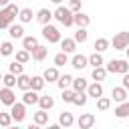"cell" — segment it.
<instances>
[{
  "label": "cell",
  "mask_w": 129,
  "mask_h": 129,
  "mask_svg": "<svg viewBox=\"0 0 129 129\" xmlns=\"http://www.w3.org/2000/svg\"><path fill=\"white\" fill-rule=\"evenodd\" d=\"M52 16H54L62 26H67V28L75 24V12H73L69 6H60V4H58V6H56V10L52 12Z\"/></svg>",
  "instance_id": "6da1fadb"
},
{
  "label": "cell",
  "mask_w": 129,
  "mask_h": 129,
  "mask_svg": "<svg viewBox=\"0 0 129 129\" xmlns=\"http://www.w3.org/2000/svg\"><path fill=\"white\" fill-rule=\"evenodd\" d=\"M0 56H2V54H0Z\"/></svg>",
  "instance_id": "c3c4849f"
},
{
  "label": "cell",
  "mask_w": 129,
  "mask_h": 129,
  "mask_svg": "<svg viewBox=\"0 0 129 129\" xmlns=\"http://www.w3.org/2000/svg\"><path fill=\"white\" fill-rule=\"evenodd\" d=\"M32 121H34V125H46V123H48V113H46V109H38V111L32 115Z\"/></svg>",
  "instance_id": "d6986e66"
},
{
  "label": "cell",
  "mask_w": 129,
  "mask_h": 129,
  "mask_svg": "<svg viewBox=\"0 0 129 129\" xmlns=\"http://www.w3.org/2000/svg\"><path fill=\"white\" fill-rule=\"evenodd\" d=\"M16 87H18L20 91H28V89H30V77L24 75V73L18 75V77H16Z\"/></svg>",
  "instance_id": "cb8c5ba5"
},
{
  "label": "cell",
  "mask_w": 129,
  "mask_h": 129,
  "mask_svg": "<svg viewBox=\"0 0 129 129\" xmlns=\"http://www.w3.org/2000/svg\"><path fill=\"white\" fill-rule=\"evenodd\" d=\"M32 58V54H30V50H26V48H20V50H16V60H20V62H28Z\"/></svg>",
  "instance_id": "8d00e7d4"
},
{
  "label": "cell",
  "mask_w": 129,
  "mask_h": 129,
  "mask_svg": "<svg viewBox=\"0 0 129 129\" xmlns=\"http://www.w3.org/2000/svg\"><path fill=\"white\" fill-rule=\"evenodd\" d=\"M75 24H77V28H87L91 24V16L79 10V12H75Z\"/></svg>",
  "instance_id": "4fadbf2b"
},
{
  "label": "cell",
  "mask_w": 129,
  "mask_h": 129,
  "mask_svg": "<svg viewBox=\"0 0 129 129\" xmlns=\"http://www.w3.org/2000/svg\"><path fill=\"white\" fill-rule=\"evenodd\" d=\"M77 125H79L81 129H91V127L95 125V115H93V113H83V115L77 119Z\"/></svg>",
  "instance_id": "9c48e42d"
},
{
  "label": "cell",
  "mask_w": 129,
  "mask_h": 129,
  "mask_svg": "<svg viewBox=\"0 0 129 129\" xmlns=\"http://www.w3.org/2000/svg\"><path fill=\"white\" fill-rule=\"evenodd\" d=\"M81 6H83V0H69V8H71L73 12H79Z\"/></svg>",
  "instance_id": "b9f144b4"
},
{
  "label": "cell",
  "mask_w": 129,
  "mask_h": 129,
  "mask_svg": "<svg viewBox=\"0 0 129 129\" xmlns=\"http://www.w3.org/2000/svg\"><path fill=\"white\" fill-rule=\"evenodd\" d=\"M115 117L117 119H127L129 117V101H121L117 107H115Z\"/></svg>",
  "instance_id": "5bb4252c"
},
{
  "label": "cell",
  "mask_w": 129,
  "mask_h": 129,
  "mask_svg": "<svg viewBox=\"0 0 129 129\" xmlns=\"http://www.w3.org/2000/svg\"><path fill=\"white\" fill-rule=\"evenodd\" d=\"M60 48L71 54V52L77 50V40H75V38H60Z\"/></svg>",
  "instance_id": "44dd1931"
},
{
  "label": "cell",
  "mask_w": 129,
  "mask_h": 129,
  "mask_svg": "<svg viewBox=\"0 0 129 129\" xmlns=\"http://www.w3.org/2000/svg\"><path fill=\"white\" fill-rule=\"evenodd\" d=\"M14 14L8 10V6H4V8H0V28H8L12 22H14Z\"/></svg>",
  "instance_id": "52a82bcc"
},
{
  "label": "cell",
  "mask_w": 129,
  "mask_h": 129,
  "mask_svg": "<svg viewBox=\"0 0 129 129\" xmlns=\"http://www.w3.org/2000/svg\"><path fill=\"white\" fill-rule=\"evenodd\" d=\"M73 123H75V117H73V113H69V111H62V113L58 115V125H60V127H73Z\"/></svg>",
  "instance_id": "ffe728a7"
},
{
  "label": "cell",
  "mask_w": 129,
  "mask_h": 129,
  "mask_svg": "<svg viewBox=\"0 0 129 129\" xmlns=\"http://www.w3.org/2000/svg\"><path fill=\"white\" fill-rule=\"evenodd\" d=\"M8 71H10V73H14V75L18 77V75H22V73H24V62H20V60H12V62L8 64Z\"/></svg>",
  "instance_id": "e575fe53"
},
{
  "label": "cell",
  "mask_w": 129,
  "mask_h": 129,
  "mask_svg": "<svg viewBox=\"0 0 129 129\" xmlns=\"http://www.w3.org/2000/svg\"><path fill=\"white\" fill-rule=\"evenodd\" d=\"M111 44H113V48H115V50H125V48L129 46V32H127V30L117 32V34L113 36Z\"/></svg>",
  "instance_id": "277c9868"
},
{
  "label": "cell",
  "mask_w": 129,
  "mask_h": 129,
  "mask_svg": "<svg viewBox=\"0 0 129 129\" xmlns=\"http://www.w3.org/2000/svg\"><path fill=\"white\" fill-rule=\"evenodd\" d=\"M42 36H44V40H48V42H60V30L56 28V26H52L50 22L48 24H44L42 26Z\"/></svg>",
  "instance_id": "3957f363"
},
{
  "label": "cell",
  "mask_w": 129,
  "mask_h": 129,
  "mask_svg": "<svg viewBox=\"0 0 129 129\" xmlns=\"http://www.w3.org/2000/svg\"><path fill=\"white\" fill-rule=\"evenodd\" d=\"M38 99H40V95H38V91H34V89L24 91V95H22V103H24V105H36Z\"/></svg>",
  "instance_id": "7c38bea8"
},
{
  "label": "cell",
  "mask_w": 129,
  "mask_h": 129,
  "mask_svg": "<svg viewBox=\"0 0 129 129\" xmlns=\"http://www.w3.org/2000/svg\"><path fill=\"white\" fill-rule=\"evenodd\" d=\"M44 85H46L44 77H30V89H34V91H42Z\"/></svg>",
  "instance_id": "d6a6232c"
},
{
  "label": "cell",
  "mask_w": 129,
  "mask_h": 129,
  "mask_svg": "<svg viewBox=\"0 0 129 129\" xmlns=\"http://www.w3.org/2000/svg\"><path fill=\"white\" fill-rule=\"evenodd\" d=\"M50 2H52V4H56V6H58V4H60V2H62V0H50Z\"/></svg>",
  "instance_id": "f6af8a7d"
},
{
  "label": "cell",
  "mask_w": 129,
  "mask_h": 129,
  "mask_svg": "<svg viewBox=\"0 0 129 129\" xmlns=\"http://www.w3.org/2000/svg\"><path fill=\"white\" fill-rule=\"evenodd\" d=\"M38 46V40H36V36H32V34H28V36H24L22 38V48H26V50H34Z\"/></svg>",
  "instance_id": "7402d4cb"
},
{
  "label": "cell",
  "mask_w": 129,
  "mask_h": 129,
  "mask_svg": "<svg viewBox=\"0 0 129 129\" xmlns=\"http://www.w3.org/2000/svg\"><path fill=\"white\" fill-rule=\"evenodd\" d=\"M54 67H64V64H69V52H64V50H60L58 54H54Z\"/></svg>",
  "instance_id": "4dcf8cb0"
},
{
  "label": "cell",
  "mask_w": 129,
  "mask_h": 129,
  "mask_svg": "<svg viewBox=\"0 0 129 129\" xmlns=\"http://www.w3.org/2000/svg\"><path fill=\"white\" fill-rule=\"evenodd\" d=\"M8 34H10V38H24V26H22V22L20 24H10L8 26Z\"/></svg>",
  "instance_id": "e0dca14e"
},
{
  "label": "cell",
  "mask_w": 129,
  "mask_h": 129,
  "mask_svg": "<svg viewBox=\"0 0 129 129\" xmlns=\"http://www.w3.org/2000/svg\"><path fill=\"white\" fill-rule=\"evenodd\" d=\"M87 95H89V97H93L95 101H97L99 97H103V85H101V81L91 83V85L87 87Z\"/></svg>",
  "instance_id": "30bf717a"
},
{
  "label": "cell",
  "mask_w": 129,
  "mask_h": 129,
  "mask_svg": "<svg viewBox=\"0 0 129 129\" xmlns=\"http://www.w3.org/2000/svg\"><path fill=\"white\" fill-rule=\"evenodd\" d=\"M127 97H129V91L121 85V87H113V91H111V101H115V103H121V101H127Z\"/></svg>",
  "instance_id": "ba28073f"
},
{
  "label": "cell",
  "mask_w": 129,
  "mask_h": 129,
  "mask_svg": "<svg viewBox=\"0 0 129 129\" xmlns=\"http://www.w3.org/2000/svg\"><path fill=\"white\" fill-rule=\"evenodd\" d=\"M56 85H58V89H60V91H62V89H69V87H73V77L64 73V75H60V77H58Z\"/></svg>",
  "instance_id": "4316f807"
},
{
  "label": "cell",
  "mask_w": 129,
  "mask_h": 129,
  "mask_svg": "<svg viewBox=\"0 0 129 129\" xmlns=\"http://www.w3.org/2000/svg\"><path fill=\"white\" fill-rule=\"evenodd\" d=\"M89 64L91 67H101V64H105V58H103V52H93L91 56H89Z\"/></svg>",
  "instance_id": "1f68e13d"
},
{
  "label": "cell",
  "mask_w": 129,
  "mask_h": 129,
  "mask_svg": "<svg viewBox=\"0 0 129 129\" xmlns=\"http://www.w3.org/2000/svg\"><path fill=\"white\" fill-rule=\"evenodd\" d=\"M36 14H32V10L30 8H20V14H18V20L22 22V24H28V22H32V18H34Z\"/></svg>",
  "instance_id": "484cf974"
},
{
  "label": "cell",
  "mask_w": 129,
  "mask_h": 129,
  "mask_svg": "<svg viewBox=\"0 0 129 129\" xmlns=\"http://www.w3.org/2000/svg\"><path fill=\"white\" fill-rule=\"evenodd\" d=\"M87 87H89V81L85 79V77H77V79H73V89L79 93V91H87Z\"/></svg>",
  "instance_id": "83f0119b"
},
{
  "label": "cell",
  "mask_w": 129,
  "mask_h": 129,
  "mask_svg": "<svg viewBox=\"0 0 129 129\" xmlns=\"http://www.w3.org/2000/svg\"><path fill=\"white\" fill-rule=\"evenodd\" d=\"M12 115H10V111L8 113H0V125L2 127H8V125H12Z\"/></svg>",
  "instance_id": "60d3db41"
},
{
  "label": "cell",
  "mask_w": 129,
  "mask_h": 129,
  "mask_svg": "<svg viewBox=\"0 0 129 129\" xmlns=\"http://www.w3.org/2000/svg\"><path fill=\"white\" fill-rule=\"evenodd\" d=\"M71 67H75L77 71H83L85 67H89V56H85V54H75V56L71 58Z\"/></svg>",
  "instance_id": "8fae6325"
},
{
  "label": "cell",
  "mask_w": 129,
  "mask_h": 129,
  "mask_svg": "<svg viewBox=\"0 0 129 129\" xmlns=\"http://www.w3.org/2000/svg\"><path fill=\"white\" fill-rule=\"evenodd\" d=\"M75 95H77L75 89H71V87H69V89H62V101H64V103H71V105H73Z\"/></svg>",
  "instance_id": "74e56055"
},
{
  "label": "cell",
  "mask_w": 129,
  "mask_h": 129,
  "mask_svg": "<svg viewBox=\"0 0 129 129\" xmlns=\"http://www.w3.org/2000/svg\"><path fill=\"white\" fill-rule=\"evenodd\" d=\"M0 103H2V105H6V107H10V105H14V103H16V95H14V91H12L10 87L0 89Z\"/></svg>",
  "instance_id": "8992f818"
},
{
  "label": "cell",
  "mask_w": 129,
  "mask_h": 129,
  "mask_svg": "<svg viewBox=\"0 0 129 129\" xmlns=\"http://www.w3.org/2000/svg\"><path fill=\"white\" fill-rule=\"evenodd\" d=\"M109 107H111V99L109 97H99L97 99V109L99 111H107Z\"/></svg>",
  "instance_id": "ab89813d"
},
{
  "label": "cell",
  "mask_w": 129,
  "mask_h": 129,
  "mask_svg": "<svg viewBox=\"0 0 129 129\" xmlns=\"http://www.w3.org/2000/svg\"><path fill=\"white\" fill-rule=\"evenodd\" d=\"M87 101H89V95H87V91H79V93L75 95V101H73V105H77V107H85V105H87Z\"/></svg>",
  "instance_id": "836d02e7"
},
{
  "label": "cell",
  "mask_w": 129,
  "mask_h": 129,
  "mask_svg": "<svg viewBox=\"0 0 129 129\" xmlns=\"http://www.w3.org/2000/svg\"><path fill=\"white\" fill-rule=\"evenodd\" d=\"M109 46H111V42H109L107 38H97V40L93 42V48H95L97 52H105Z\"/></svg>",
  "instance_id": "f1b7e54d"
},
{
  "label": "cell",
  "mask_w": 129,
  "mask_h": 129,
  "mask_svg": "<svg viewBox=\"0 0 129 129\" xmlns=\"http://www.w3.org/2000/svg\"><path fill=\"white\" fill-rule=\"evenodd\" d=\"M42 77H44L46 83H56L58 77H60V75H58V67H48V69H44Z\"/></svg>",
  "instance_id": "2e32d148"
},
{
  "label": "cell",
  "mask_w": 129,
  "mask_h": 129,
  "mask_svg": "<svg viewBox=\"0 0 129 129\" xmlns=\"http://www.w3.org/2000/svg\"><path fill=\"white\" fill-rule=\"evenodd\" d=\"M34 18H36V20H38V22L44 26V24H48V22H50L54 16H52V12H50L48 8H40V10L36 12V16H34Z\"/></svg>",
  "instance_id": "9a60e30c"
},
{
  "label": "cell",
  "mask_w": 129,
  "mask_h": 129,
  "mask_svg": "<svg viewBox=\"0 0 129 129\" xmlns=\"http://www.w3.org/2000/svg\"><path fill=\"white\" fill-rule=\"evenodd\" d=\"M91 79H93V81H105V79H107V69H105L103 64H101V67H93Z\"/></svg>",
  "instance_id": "603a6c76"
},
{
  "label": "cell",
  "mask_w": 129,
  "mask_h": 129,
  "mask_svg": "<svg viewBox=\"0 0 129 129\" xmlns=\"http://www.w3.org/2000/svg\"><path fill=\"white\" fill-rule=\"evenodd\" d=\"M123 87H125V89L129 91V71H127V73L123 75Z\"/></svg>",
  "instance_id": "7bdbcfd3"
},
{
  "label": "cell",
  "mask_w": 129,
  "mask_h": 129,
  "mask_svg": "<svg viewBox=\"0 0 129 129\" xmlns=\"http://www.w3.org/2000/svg\"><path fill=\"white\" fill-rule=\"evenodd\" d=\"M30 54H32V60L40 62V60H44V58H46V54H48V48H46L44 44H38V46H36V48H34Z\"/></svg>",
  "instance_id": "ac0fdd59"
},
{
  "label": "cell",
  "mask_w": 129,
  "mask_h": 129,
  "mask_svg": "<svg viewBox=\"0 0 129 129\" xmlns=\"http://www.w3.org/2000/svg\"><path fill=\"white\" fill-rule=\"evenodd\" d=\"M10 4V0H0V8H4V6H8Z\"/></svg>",
  "instance_id": "ee69618b"
},
{
  "label": "cell",
  "mask_w": 129,
  "mask_h": 129,
  "mask_svg": "<svg viewBox=\"0 0 129 129\" xmlns=\"http://www.w3.org/2000/svg\"><path fill=\"white\" fill-rule=\"evenodd\" d=\"M125 52H127V58H129V46H127V48H125Z\"/></svg>",
  "instance_id": "bcb514c9"
},
{
  "label": "cell",
  "mask_w": 129,
  "mask_h": 129,
  "mask_svg": "<svg viewBox=\"0 0 129 129\" xmlns=\"http://www.w3.org/2000/svg\"><path fill=\"white\" fill-rule=\"evenodd\" d=\"M0 54H2V56H12V54H14V44H12L10 40H4V42L0 44Z\"/></svg>",
  "instance_id": "f546056e"
},
{
  "label": "cell",
  "mask_w": 129,
  "mask_h": 129,
  "mask_svg": "<svg viewBox=\"0 0 129 129\" xmlns=\"http://www.w3.org/2000/svg\"><path fill=\"white\" fill-rule=\"evenodd\" d=\"M10 115H12V119H14L16 123H22L24 117H26V105H24V103H14V105H10Z\"/></svg>",
  "instance_id": "5b68a950"
},
{
  "label": "cell",
  "mask_w": 129,
  "mask_h": 129,
  "mask_svg": "<svg viewBox=\"0 0 129 129\" xmlns=\"http://www.w3.org/2000/svg\"><path fill=\"white\" fill-rule=\"evenodd\" d=\"M38 107H40V109L50 111V109L54 107V99H52L50 95H40V99H38Z\"/></svg>",
  "instance_id": "d4e9b609"
},
{
  "label": "cell",
  "mask_w": 129,
  "mask_h": 129,
  "mask_svg": "<svg viewBox=\"0 0 129 129\" xmlns=\"http://www.w3.org/2000/svg\"><path fill=\"white\" fill-rule=\"evenodd\" d=\"M2 83H4V87H10V89H14V87H16V75L8 71L6 75H2Z\"/></svg>",
  "instance_id": "d590c367"
},
{
  "label": "cell",
  "mask_w": 129,
  "mask_h": 129,
  "mask_svg": "<svg viewBox=\"0 0 129 129\" xmlns=\"http://www.w3.org/2000/svg\"><path fill=\"white\" fill-rule=\"evenodd\" d=\"M107 73H119V75H125L129 71V58H111L107 62Z\"/></svg>",
  "instance_id": "7a4b0ae2"
},
{
  "label": "cell",
  "mask_w": 129,
  "mask_h": 129,
  "mask_svg": "<svg viewBox=\"0 0 129 129\" xmlns=\"http://www.w3.org/2000/svg\"><path fill=\"white\" fill-rule=\"evenodd\" d=\"M0 83H2V73H0Z\"/></svg>",
  "instance_id": "7dc6e473"
},
{
  "label": "cell",
  "mask_w": 129,
  "mask_h": 129,
  "mask_svg": "<svg viewBox=\"0 0 129 129\" xmlns=\"http://www.w3.org/2000/svg\"><path fill=\"white\" fill-rule=\"evenodd\" d=\"M87 38H89V32H87V28H79L77 32H75V40H77V44L81 42H87Z\"/></svg>",
  "instance_id": "f35d334b"
}]
</instances>
